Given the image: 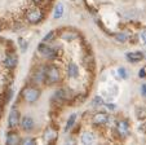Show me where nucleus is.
<instances>
[{
  "instance_id": "obj_1",
  "label": "nucleus",
  "mask_w": 146,
  "mask_h": 145,
  "mask_svg": "<svg viewBox=\"0 0 146 145\" xmlns=\"http://www.w3.org/2000/svg\"><path fill=\"white\" fill-rule=\"evenodd\" d=\"M38 49L44 57L50 58V60L56 58V56H57V48H50V47L47 45V43H40L38 47Z\"/></svg>"
},
{
  "instance_id": "obj_2",
  "label": "nucleus",
  "mask_w": 146,
  "mask_h": 145,
  "mask_svg": "<svg viewBox=\"0 0 146 145\" xmlns=\"http://www.w3.org/2000/svg\"><path fill=\"white\" fill-rule=\"evenodd\" d=\"M41 17H43V13L39 8H30L27 12H26V18L31 22V23H38L40 22Z\"/></svg>"
},
{
  "instance_id": "obj_3",
  "label": "nucleus",
  "mask_w": 146,
  "mask_h": 145,
  "mask_svg": "<svg viewBox=\"0 0 146 145\" xmlns=\"http://www.w3.org/2000/svg\"><path fill=\"white\" fill-rule=\"evenodd\" d=\"M39 96H40V92L36 88L27 87L23 91V97H25V100L27 102H35L39 99Z\"/></svg>"
},
{
  "instance_id": "obj_4",
  "label": "nucleus",
  "mask_w": 146,
  "mask_h": 145,
  "mask_svg": "<svg viewBox=\"0 0 146 145\" xmlns=\"http://www.w3.org/2000/svg\"><path fill=\"white\" fill-rule=\"evenodd\" d=\"M47 80L49 83H57L60 80V71L54 66H48L47 70Z\"/></svg>"
},
{
  "instance_id": "obj_5",
  "label": "nucleus",
  "mask_w": 146,
  "mask_h": 145,
  "mask_svg": "<svg viewBox=\"0 0 146 145\" xmlns=\"http://www.w3.org/2000/svg\"><path fill=\"white\" fill-rule=\"evenodd\" d=\"M47 70H48V66H43V67H40L39 70L35 71V74H34L35 83H41L44 80H47Z\"/></svg>"
},
{
  "instance_id": "obj_6",
  "label": "nucleus",
  "mask_w": 146,
  "mask_h": 145,
  "mask_svg": "<svg viewBox=\"0 0 146 145\" xmlns=\"http://www.w3.org/2000/svg\"><path fill=\"white\" fill-rule=\"evenodd\" d=\"M109 115L106 113H97L93 117V123L94 124H105L109 122Z\"/></svg>"
},
{
  "instance_id": "obj_7",
  "label": "nucleus",
  "mask_w": 146,
  "mask_h": 145,
  "mask_svg": "<svg viewBox=\"0 0 146 145\" xmlns=\"http://www.w3.org/2000/svg\"><path fill=\"white\" fill-rule=\"evenodd\" d=\"M19 122V114L18 112H17L16 109H13L11 112V114H9V119H8V123L11 127H16L17 124H18Z\"/></svg>"
},
{
  "instance_id": "obj_8",
  "label": "nucleus",
  "mask_w": 146,
  "mask_h": 145,
  "mask_svg": "<svg viewBox=\"0 0 146 145\" xmlns=\"http://www.w3.org/2000/svg\"><path fill=\"white\" fill-rule=\"evenodd\" d=\"M116 130H118V132L120 134V136L125 137L128 134H129V127H128V123H125V122H119L118 126H116Z\"/></svg>"
},
{
  "instance_id": "obj_9",
  "label": "nucleus",
  "mask_w": 146,
  "mask_h": 145,
  "mask_svg": "<svg viewBox=\"0 0 146 145\" xmlns=\"http://www.w3.org/2000/svg\"><path fill=\"white\" fill-rule=\"evenodd\" d=\"M21 126H22V128L25 130V131H30L34 127V120L31 119L30 117H25L21 120Z\"/></svg>"
},
{
  "instance_id": "obj_10",
  "label": "nucleus",
  "mask_w": 146,
  "mask_h": 145,
  "mask_svg": "<svg viewBox=\"0 0 146 145\" xmlns=\"http://www.w3.org/2000/svg\"><path fill=\"white\" fill-rule=\"evenodd\" d=\"M143 58V55L141 52H131V53H127V60L129 62H138Z\"/></svg>"
},
{
  "instance_id": "obj_11",
  "label": "nucleus",
  "mask_w": 146,
  "mask_h": 145,
  "mask_svg": "<svg viewBox=\"0 0 146 145\" xmlns=\"http://www.w3.org/2000/svg\"><path fill=\"white\" fill-rule=\"evenodd\" d=\"M82 142L87 145H91L94 142V135L91 134V132H84L82 135Z\"/></svg>"
},
{
  "instance_id": "obj_12",
  "label": "nucleus",
  "mask_w": 146,
  "mask_h": 145,
  "mask_svg": "<svg viewBox=\"0 0 146 145\" xmlns=\"http://www.w3.org/2000/svg\"><path fill=\"white\" fill-rule=\"evenodd\" d=\"M4 65H5L7 67H14V66L17 65V57L14 55L7 56L5 60H4Z\"/></svg>"
},
{
  "instance_id": "obj_13",
  "label": "nucleus",
  "mask_w": 146,
  "mask_h": 145,
  "mask_svg": "<svg viewBox=\"0 0 146 145\" xmlns=\"http://www.w3.org/2000/svg\"><path fill=\"white\" fill-rule=\"evenodd\" d=\"M64 14V4L62 3H58L57 5L54 7V12H53V18L54 19H58L60 17H62Z\"/></svg>"
},
{
  "instance_id": "obj_14",
  "label": "nucleus",
  "mask_w": 146,
  "mask_h": 145,
  "mask_svg": "<svg viewBox=\"0 0 146 145\" xmlns=\"http://www.w3.org/2000/svg\"><path fill=\"white\" fill-rule=\"evenodd\" d=\"M65 99H66V92H65L64 90L57 91V92L54 93V96H53V100H54V101H58V102H64Z\"/></svg>"
},
{
  "instance_id": "obj_15",
  "label": "nucleus",
  "mask_w": 146,
  "mask_h": 145,
  "mask_svg": "<svg viewBox=\"0 0 146 145\" xmlns=\"http://www.w3.org/2000/svg\"><path fill=\"white\" fill-rule=\"evenodd\" d=\"M69 75L71 78H76L79 75V71H78V66L75 63H70L69 65Z\"/></svg>"
},
{
  "instance_id": "obj_16",
  "label": "nucleus",
  "mask_w": 146,
  "mask_h": 145,
  "mask_svg": "<svg viewBox=\"0 0 146 145\" xmlns=\"http://www.w3.org/2000/svg\"><path fill=\"white\" fill-rule=\"evenodd\" d=\"M76 36H78V34L75 33V31H65V33L62 34V39H64V40H74Z\"/></svg>"
},
{
  "instance_id": "obj_17",
  "label": "nucleus",
  "mask_w": 146,
  "mask_h": 145,
  "mask_svg": "<svg viewBox=\"0 0 146 145\" xmlns=\"http://www.w3.org/2000/svg\"><path fill=\"white\" fill-rule=\"evenodd\" d=\"M45 140L47 141H53V140L56 139V131L52 128H48L47 131H45V135H44Z\"/></svg>"
},
{
  "instance_id": "obj_18",
  "label": "nucleus",
  "mask_w": 146,
  "mask_h": 145,
  "mask_svg": "<svg viewBox=\"0 0 146 145\" xmlns=\"http://www.w3.org/2000/svg\"><path fill=\"white\" fill-rule=\"evenodd\" d=\"M136 117L140 120L146 119V110L143 109V108H137V110H136Z\"/></svg>"
},
{
  "instance_id": "obj_19",
  "label": "nucleus",
  "mask_w": 146,
  "mask_h": 145,
  "mask_svg": "<svg viewBox=\"0 0 146 145\" xmlns=\"http://www.w3.org/2000/svg\"><path fill=\"white\" fill-rule=\"evenodd\" d=\"M75 119H76V115L75 114H72V115H70V118H69V120H67V124H66V127H65V131H69L70 128H71L72 126H74V123H75Z\"/></svg>"
},
{
  "instance_id": "obj_20",
  "label": "nucleus",
  "mask_w": 146,
  "mask_h": 145,
  "mask_svg": "<svg viewBox=\"0 0 146 145\" xmlns=\"http://www.w3.org/2000/svg\"><path fill=\"white\" fill-rule=\"evenodd\" d=\"M54 38H56V34L53 33V31H50V33H48L47 35L44 36V39H43V41H44V43H50V41H53V40H54Z\"/></svg>"
},
{
  "instance_id": "obj_21",
  "label": "nucleus",
  "mask_w": 146,
  "mask_h": 145,
  "mask_svg": "<svg viewBox=\"0 0 146 145\" xmlns=\"http://www.w3.org/2000/svg\"><path fill=\"white\" fill-rule=\"evenodd\" d=\"M128 38L129 36L127 35V34H115V39L118 41H120V43H124V41H127Z\"/></svg>"
},
{
  "instance_id": "obj_22",
  "label": "nucleus",
  "mask_w": 146,
  "mask_h": 145,
  "mask_svg": "<svg viewBox=\"0 0 146 145\" xmlns=\"http://www.w3.org/2000/svg\"><path fill=\"white\" fill-rule=\"evenodd\" d=\"M105 104V101L102 100L101 96H96L93 99V106H101V105Z\"/></svg>"
},
{
  "instance_id": "obj_23",
  "label": "nucleus",
  "mask_w": 146,
  "mask_h": 145,
  "mask_svg": "<svg viewBox=\"0 0 146 145\" xmlns=\"http://www.w3.org/2000/svg\"><path fill=\"white\" fill-rule=\"evenodd\" d=\"M18 141H19V139L16 136V135H11V136H8V139H7V142H8V144H17Z\"/></svg>"
},
{
  "instance_id": "obj_24",
  "label": "nucleus",
  "mask_w": 146,
  "mask_h": 145,
  "mask_svg": "<svg viewBox=\"0 0 146 145\" xmlns=\"http://www.w3.org/2000/svg\"><path fill=\"white\" fill-rule=\"evenodd\" d=\"M118 74H119V77H120L121 79H127V78H128L127 70H125V69H123V67H120V69L118 70Z\"/></svg>"
},
{
  "instance_id": "obj_25",
  "label": "nucleus",
  "mask_w": 146,
  "mask_h": 145,
  "mask_svg": "<svg viewBox=\"0 0 146 145\" xmlns=\"http://www.w3.org/2000/svg\"><path fill=\"white\" fill-rule=\"evenodd\" d=\"M18 44H19V47H21V49H22L23 52L27 49V41H26V40H23V39H19Z\"/></svg>"
},
{
  "instance_id": "obj_26",
  "label": "nucleus",
  "mask_w": 146,
  "mask_h": 145,
  "mask_svg": "<svg viewBox=\"0 0 146 145\" xmlns=\"http://www.w3.org/2000/svg\"><path fill=\"white\" fill-rule=\"evenodd\" d=\"M138 131H140L141 134H146V122L145 120H142V123H140V126H138Z\"/></svg>"
},
{
  "instance_id": "obj_27",
  "label": "nucleus",
  "mask_w": 146,
  "mask_h": 145,
  "mask_svg": "<svg viewBox=\"0 0 146 145\" xmlns=\"http://www.w3.org/2000/svg\"><path fill=\"white\" fill-rule=\"evenodd\" d=\"M84 63H86V65L88 66V67H91V66L93 65L94 62H93V60H92V57H89V56H88V57L84 58Z\"/></svg>"
},
{
  "instance_id": "obj_28",
  "label": "nucleus",
  "mask_w": 146,
  "mask_h": 145,
  "mask_svg": "<svg viewBox=\"0 0 146 145\" xmlns=\"http://www.w3.org/2000/svg\"><path fill=\"white\" fill-rule=\"evenodd\" d=\"M34 140L33 139H23L22 140V144H25V145H30V144H34Z\"/></svg>"
},
{
  "instance_id": "obj_29",
  "label": "nucleus",
  "mask_w": 146,
  "mask_h": 145,
  "mask_svg": "<svg viewBox=\"0 0 146 145\" xmlns=\"http://www.w3.org/2000/svg\"><path fill=\"white\" fill-rule=\"evenodd\" d=\"M141 92H142V96H146V83L141 86Z\"/></svg>"
},
{
  "instance_id": "obj_30",
  "label": "nucleus",
  "mask_w": 146,
  "mask_h": 145,
  "mask_svg": "<svg viewBox=\"0 0 146 145\" xmlns=\"http://www.w3.org/2000/svg\"><path fill=\"white\" fill-rule=\"evenodd\" d=\"M141 39H142L143 43H146V31H142V33H141Z\"/></svg>"
},
{
  "instance_id": "obj_31",
  "label": "nucleus",
  "mask_w": 146,
  "mask_h": 145,
  "mask_svg": "<svg viewBox=\"0 0 146 145\" xmlns=\"http://www.w3.org/2000/svg\"><path fill=\"white\" fill-rule=\"evenodd\" d=\"M108 108H109V109H115V106H114V105H111V104H108Z\"/></svg>"
},
{
  "instance_id": "obj_32",
  "label": "nucleus",
  "mask_w": 146,
  "mask_h": 145,
  "mask_svg": "<svg viewBox=\"0 0 146 145\" xmlns=\"http://www.w3.org/2000/svg\"><path fill=\"white\" fill-rule=\"evenodd\" d=\"M34 1H36V3H39V1H41V0H34Z\"/></svg>"
}]
</instances>
